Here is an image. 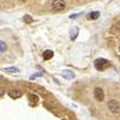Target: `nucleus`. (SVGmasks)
Here are the masks:
<instances>
[{
	"instance_id": "ddd939ff",
	"label": "nucleus",
	"mask_w": 120,
	"mask_h": 120,
	"mask_svg": "<svg viewBox=\"0 0 120 120\" xmlns=\"http://www.w3.org/2000/svg\"><path fill=\"white\" fill-rule=\"evenodd\" d=\"M76 33H77V29H75V30H73V35H71V38H72V40H73V38H76V36H77V34H76Z\"/></svg>"
},
{
	"instance_id": "20e7f679",
	"label": "nucleus",
	"mask_w": 120,
	"mask_h": 120,
	"mask_svg": "<svg viewBox=\"0 0 120 120\" xmlns=\"http://www.w3.org/2000/svg\"><path fill=\"white\" fill-rule=\"evenodd\" d=\"M94 97H95L96 101L102 102L103 98H105V93H103V90H102L101 88H95V90H94Z\"/></svg>"
},
{
	"instance_id": "0eeeda50",
	"label": "nucleus",
	"mask_w": 120,
	"mask_h": 120,
	"mask_svg": "<svg viewBox=\"0 0 120 120\" xmlns=\"http://www.w3.org/2000/svg\"><path fill=\"white\" fill-rule=\"evenodd\" d=\"M112 31H113V33H116V34H119V33H120V21H118V22L113 25Z\"/></svg>"
},
{
	"instance_id": "f03ea898",
	"label": "nucleus",
	"mask_w": 120,
	"mask_h": 120,
	"mask_svg": "<svg viewBox=\"0 0 120 120\" xmlns=\"http://www.w3.org/2000/svg\"><path fill=\"white\" fill-rule=\"evenodd\" d=\"M52 8H53V11H55V12L64 11V10L66 8V3L64 1V0H54L53 5H52Z\"/></svg>"
},
{
	"instance_id": "f8f14e48",
	"label": "nucleus",
	"mask_w": 120,
	"mask_h": 120,
	"mask_svg": "<svg viewBox=\"0 0 120 120\" xmlns=\"http://www.w3.org/2000/svg\"><path fill=\"white\" fill-rule=\"evenodd\" d=\"M0 43H1V53H4V52L6 51V45H5V42H4V41H1Z\"/></svg>"
},
{
	"instance_id": "39448f33",
	"label": "nucleus",
	"mask_w": 120,
	"mask_h": 120,
	"mask_svg": "<svg viewBox=\"0 0 120 120\" xmlns=\"http://www.w3.org/2000/svg\"><path fill=\"white\" fill-rule=\"evenodd\" d=\"M8 95H10L11 98H19L22 96V91L21 90H17V89H12V90L8 91Z\"/></svg>"
},
{
	"instance_id": "9b49d317",
	"label": "nucleus",
	"mask_w": 120,
	"mask_h": 120,
	"mask_svg": "<svg viewBox=\"0 0 120 120\" xmlns=\"http://www.w3.org/2000/svg\"><path fill=\"white\" fill-rule=\"evenodd\" d=\"M63 75H64L65 77H67V78H72V77H73V73H68V71H64Z\"/></svg>"
},
{
	"instance_id": "f257e3e1",
	"label": "nucleus",
	"mask_w": 120,
	"mask_h": 120,
	"mask_svg": "<svg viewBox=\"0 0 120 120\" xmlns=\"http://www.w3.org/2000/svg\"><path fill=\"white\" fill-rule=\"evenodd\" d=\"M94 65H95V68H96V70H98V71H103V70L108 68L111 64H109L108 60L101 58V59H96L95 63H94Z\"/></svg>"
},
{
	"instance_id": "9d476101",
	"label": "nucleus",
	"mask_w": 120,
	"mask_h": 120,
	"mask_svg": "<svg viewBox=\"0 0 120 120\" xmlns=\"http://www.w3.org/2000/svg\"><path fill=\"white\" fill-rule=\"evenodd\" d=\"M24 22H25L26 24H30V23H33V18L30 17L29 15H25V16H24Z\"/></svg>"
},
{
	"instance_id": "1a4fd4ad",
	"label": "nucleus",
	"mask_w": 120,
	"mask_h": 120,
	"mask_svg": "<svg viewBox=\"0 0 120 120\" xmlns=\"http://www.w3.org/2000/svg\"><path fill=\"white\" fill-rule=\"evenodd\" d=\"M4 72H10V73H16L18 72V68L17 67H8V68H4Z\"/></svg>"
},
{
	"instance_id": "7ed1b4c3",
	"label": "nucleus",
	"mask_w": 120,
	"mask_h": 120,
	"mask_svg": "<svg viewBox=\"0 0 120 120\" xmlns=\"http://www.w3.org/2000/svg\"><path fill=\"white\" fill-rule=\"evenodd\" d=\"M108 109L112 113H119L120 112V105L116 100H111L108 102Z\"/></svg>"
},
{
	"instance_id": "4468645a",
	"label": "nucleus",
	"mask_w": 120,
	"mask_h": 120,
	"mask_svg": "<svg viewBox=\"0 0 120 120\" xmlns=\"http://www.w3.org/2000/svg\"><path fill=\"white\" fill-rule=\"evenodd\" d=\"M21 1H26V0H21Z\"/></svg>"
},
{
	"instance_id": "423d86ee",
	"label": "nucleus",
	"mask_w": 120,
	"mask_h": 120,
	"mask_svg": "<svg viewBox=\"0 0 120 120\" xmlns=\"http://www.w3.org/2000/svg\"><path fill=\"white\" fill-rule=\"evenodd\" d=\"M53 58V52L52 51H49V49H48V51H45L43 52V59L45 60H49V59H52Z\"/></svg>"
},
{
	"instance_id": "2eb2a0df",
	"label": "nucleus",
	"mask_w": 120,
	"mask_h": 120,
	"mask_svg": "<svg viewBox=\"0 0 120 120\" xmlns=\"http://www.w3.org/2000/svg\"><path fill=\"white\" fill-rule=\"evenodd\" d=\"M119 51H120V46H119Z\"/></svg>"
},
{
	"instance_id": "6e6552de",
	"label": "nucleus",
	"mask_w": 120,
	"mask_h": 120,
	"mask_svg": "<svg viewBox=\"0 0 120 120\" xmlns=\"http://www.w3.org/2000/svg\"><path fill=\"white\" fill-rule=\"evenodd\" d=\"M98 17H100V12H97V11H94L89 15V19H97Z\"/></svg>"
}]
</instances>
